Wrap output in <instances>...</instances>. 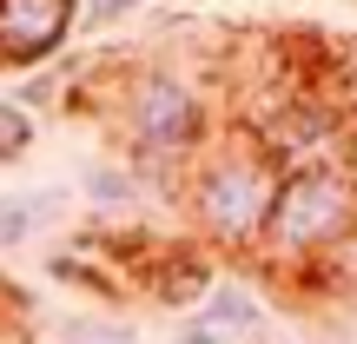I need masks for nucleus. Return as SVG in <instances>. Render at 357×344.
<instances>
[{
	"label": "nucleus",
	"mask_w": 357,
	"mask_h": 344,
	"mask_svg": "<svg viewBox=\"0 0 357 344\" xmlns=\"http://www.w3.org/2000/svg\"><path fill=\"white\" fill-rule=\"evenodd\" d=\"M278 166L258 153V140L245 126L231 133H212L199 159L178 179V205L192 218V239L205 252H225V258H252L258 239H265V218H271V199H278Z\"/></svg>",
	"instance_id": "f257e3e1"
},
{
	"label": "nucleus",
	"mask_w": 357,
	"mask_h": 344,
	"mask_svg": "<svg viewBox=\"0 0 357 344\" xmlns=\"http://www.w3.org/2000/svg\"><path fill=\"white\" fill-rule=\"evenodd\" d=\"M357 245V186L344 166H305L278 179V199H271L265 239L245 265L258 278H284V271L324 265V258L351 252Z\"/></svg>",
	"instance_id": "f03ea898"
},
{
	"label": "nucleus",
	"mask_w": 357,
	"mask_h": 344,
	"mask_svg": "<svg viewBox=\"0 0 357 344\" xmlns=\"http://www.w3.org/2000/svg\"><path fill=\"white\" fill-rule=\"evenodd\" d=\"M119 133H126V166L146 179V186L178 192L185 166L212 146V106L172 66H146V73L126 80L119 93Z\"/></svg>",
	"instance_id": "7ed1b4c3"
},
{
	"label": "nucleus",
	"mask_w": 357,
	"mask_h": 344,
	"mask_svg": "<svg viewBox=\"0 0 357 344\" xmlns=\"http://www.w3.org/2000/svg\"><path fill=\"white\" fill-rule=\"evenodd\" d=\"M258 140V153L278 172H305V166H337L351 140V113L331 100L324 87H284L258 126H245Z\"/></svg>",
	"instance_id": "20e7f679"
},
{
	"label": "nucleus",
	"mask_w": 357,
	"mask_h": 344,
	"mask_svg": "<svg viewBox=\"0 0 357 344\" xmlns=\"http://www.w3.org/2000/svg\"><path fill=\"white\" fill-rule=\"evenodd\" d=\"M73 33V0H0V66H40Z\"/></svg>",
	"instance_id": "39448f33"
},
{
	"label": "nucleus",
	"mask_w": 357,
	"mask_h": 344,
	"mask_svg": "<svg viewBox=\"0 0 357 344\" xmlns=\"http://www.w3.org/2000/svg\"><path fill=\"white\" fill-rule=\"evenodd\" d=\"M212 285H218V265L199 239H159L153 258L139 265V292L153 305H199Z\"/></svg>",
	"instance_id": "423d86ee"
},
{
	"label": "nucleus",
	"mask_w": 357,
	"mask_h": 344,
	"mask_svg": "<svg viewBox=\"0 0 357 344\" xmlns=\"http://www.w3.org/2000/svg\"><path fill=\"white\" fill-rule=\"evenodd\" d=\"M192 318L212 324L218 338H231V331H265V305H258V292H252V285H238V278H218L212 292L199 298Z\"/></svg>",
	"instance_id": "0eeeda50"
},
{
	"label": "nucleus",
	"mask_w": 357,
	"mask_h": 344,
	"mask_svg": "<svg viewBox=\"0 0 357 344\" xmlns=\"http://www.w3.org/2000/svg\"><path fill=\"white\" fill-rule=\"evenodd\" d=\"M53 212H66V192H33V199H7L0 205V252H13V245H26L40 225H47Z\"/></svg>",
	"instance_id": "6e6552de"
},
{
	"label": "nucleus",
	"mask_w": 357,
	"mask_h": 344,
	"mask_svg": "<svg viewBox=\"0 0 357 344\" xmlns=\"http://www.w3.org/2000/svg\"><path fill=\"white\" fill-rule=\"evenodd\" d=\"M79 192H86V205H106V212H119V205H139L146 199V179L132 166H93L79 179Z\"/></svg>",
	"instance_id": "1a4fd4ad"
},
{
	"label": "nucleus",
	"mask_w": 357,
	"mask_h": 344,
	"mask_svg": "<svg viewBox=\"0 0 357 344\" xmlns=\"http://www.w3.org/2000/svg\"><path fill=\"white\" fill-rule=\"evenodd\" d=\"M33 113H20V106H13V100H0V172H7V166H20V159L26 153H33Z\"/></svg>",
	"instance_id": "9d476101"
},
{
	"label": "nucleus",
	"mask_w": 357,
	"mask_h": 344,
	"mask_svg": "<svg viewBox=\"0 0 357 344\" xmlns=\"http://www.w3.org/2000/svg\"><path fill=\"white\" fill-rule=\"evenodd\" d=\"M146 0H73V27H113V20H126V13H139Z\"/></svg>",
	"instance_id": "9b49d317"
},
{
	"label": "nucleus",
	"mask_w": 357,
	"mask_h": 344,
	"mask_svg": "<svg viewBox=\"0 0 357 344\" xmlns=\"http://www.w3.org/2000/svg\"><path fill=\"white\" fill-rule=\"evenodd\" d=\"M60 87H66V73H33V80H20L13 106H20V113H33V106H47V100H53Z\"/></svg>",
	"instance_id": "f8f14e48"
},
{
	"label": "nucleus",
	"mask_w": 357,
	"mask_h": 344,
	"mask_svg": "<svg viewBox=\"0 0 357 344\" xmlns=\"http://www.w3.org/2000/svg\"><path fill=\"white\" fill-rule=\"evenodd\" d=\"M172 344H231V338H218L212 324H199V318H185V324H178V338H172Z\"/></svg>",
	"instance_id": "ddd939ff"
},
{
	"label": "nucleus",
	"mask_w": 357,
	"mask_h": 344,
	"mask_svg": "<svg viewBox=\"0 0 357 344\" xmlns=\"http://www.w3.org/2000/svg\"><path fill=\"white\" fill-rule=\"evenodd\" d=\"M337 166H344L351 186H357V119H351V140H344V159H337Z\"/></svg>",
	"instance_id": "4468645a"
}]
</instances>
